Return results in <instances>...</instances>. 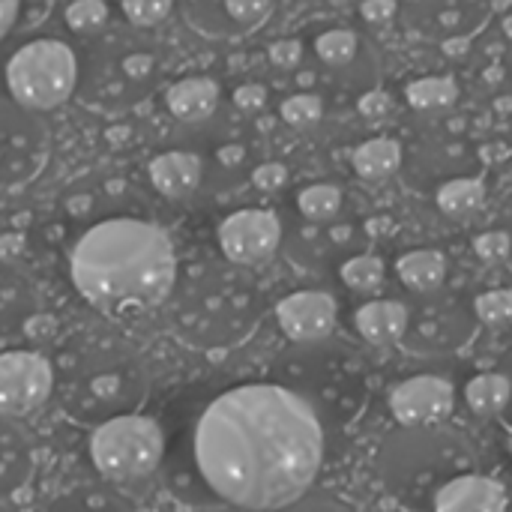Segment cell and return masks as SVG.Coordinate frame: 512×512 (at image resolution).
I'll use <instances>...</instances> for the list:
<instances>
[{"label": "cell", "instance_id": "cell-1", "mask_svg": "<svg viewBox=\"0 0 512 512\" xmlns=\"http://www.w3.org/2000/svg\"><path fill=\"white\" fill-rule=\"evenodd\" d=\"M195 462L222 501L243 510H282L300 501L321 471L318 408L282 384L234 387L201 414Z\"/></svg>", "mask_w": 512, "mask_h": 512}, {"label": "cell", "instance_id": "cell-2", "mask_svg": "<svg viewBox=\"0 0 512 512\" xmlns=\"http://www.w3.org/2000/svg\"><path fill=\"white\" fill-rule=\"evenodd\" d=\"M75 291L99 312L123 318L162 306L177 282V252L165 228L144 219H102L69 252Z\"/></svg>", "mask_w": 512, "mask_h": 512}, {"label": "cell", "instance_id": "cell-3", "mask_svg": "<svg viewBox=\"0 0 512 512\" xmlns=\"http://www.w3.org/2000/svg\"><path fill=\"white\" fill-rule=\"evenodd\" d=\"M150 375L126 348L102 345L72 357L60 378V399L72 420L99 426L123 414H138L147 402Z\"/></svg>", "mask_w": 512, "mask_h": 512}, {"label": "cell", "instance_id": "cell-4", "mask_svg": "<svg viewBox=\"0 0 512 512\" xmlns=\"http://www.w3.org/2000/svg\"><path fill=\"white\" fill-rule=\"evenodd\" d=\"M78 60L63 39H33L6 60V90L24 111H54L75 93Z\"/></svg>", "mask_w": 512, "mask_h": 512}, {"label": "cell", "instance_id": "cell-5", "mask_svg": "<svg viewBox=\"0 0 512 512\" xmlns=\"http://www.w3.org/2000/svg\"><path fill=\"white\" fill-rule=\"evenodd\" d=\"M165 453V435L156 420L141 414H123L99 423L90 438V459L108 480L129 483L150 477Z\"/></svg>", "mask_w": 512, "mask_h": 512}, {"label": "cell", "instance_id": "cell-6", "mask_svg": "<svg viewBox=\"0 0 512 512\" xmlns=\"http://www.w3.org/2000/svg\"><path fill=\"white\" fill-rule=\"evenodd\" d=\"M54 369L36 351L0 354V417H27L48 402Z\"/></svg>", "mask_w": 512, "mask_h": 512}, {"label": "cell", "instance_id": "cell-7", "mask_svg": "<svg viewBox=\"0 0 512 512\" xmlns=\"http://www.w3.org/2000/svg\"><path fill=\"white\" fill-rule=\"evenodd\" d=\"M222 255L237 267H258L270 261L282 243V222L273 210L246 207L219 222L216 231Z\"/></svg>", "mask_w": 512, "mask_h": 512}, {"label": "cell", "instance_id": "cell-8", "mask_svg": "<svg viewBox=\"0 0 512 512\" xmlns=\"http://www.w3.org/2000/svg\"><path fill=\"white\" fill-rule=\"evenodd\" d=\"M453 402H456L453 384L447 378H438V375L408 378L390 393V411L408 429L441 423L444 417H450Z\"/></svg>", "mask_w": 512, "mask_h": 512}, {"label": "cell", "instance_id": "cell-9", "mask_svg": "<svg viewBox=\"0 0 512 512\" xmlns=\"http://www.w3.org/2000/svg\"><path fill=\"white\" fill-rule=\"evenodd\" d=\"M339 306L327 291H294L279 300L276 321L291 342L312 345L336 330Z\"/></svg>", "mask_w": 512, "mask_h": 512}, {"label": "cell", "instance_id": "cell-10", "mask_svg": "<svg viewBox=\"0 0 512 512\" xmlns=\"http://www.w3.org/2000/svg\"><path fill=\"white\" fill-rule=\"evenodd\" d=\"M435 512H507V492L492 477L462 474L435 492Z\"/></svg>", "mask_w": 512, "mask_h": 512}, {"label": "cell", "instance_id": "cell-11", "mask_svg": "<svg viewBox=\"0 0 512 512\" xmlns=\"http://www.w3.org/2000/svg\"><path fill=\"white\" fill-rule=\"evenodd\" d=\"M147 177H150L153 189L162 198L180 201V198H189L192 192H198L201 177H204V165H201V156L198 153H189V150H165V153H159V156L150 159Z\"/></svg>", "mask_w": 512, "mask_h": 512}, {"label": "cell", "instance_id": "cell-12", "mask_svg": "<svg viewBox=\"0 0 512 512\" xmlns=\"http://www.w3.org/2000/svg\"><path fill=\"white\" fill-rule=\"evenodd\" d=\"M219 96H222V90H219L216 78L189 75L168 87L165 105H168L171 117H177L180 123H204L216 114Z\"/></svg>", "mask_w": 512, "mask_h": 512}, {"label": "cell", "instance_id": "cell-13", "mask_svg": "<svg viewBox=\"0 0 512 512\" xmlns=\"http://www.w3.org/2000/svg\"><path fill=\"white\" fill-rule=\"evenodd\" d=\"M33 444L9 420L0 417V501L18 495L33 474Z\"/></svg>", "mask_w": 512, "mask_h": 512}, {"label": "cell", "instance_id": "cell-14", "mask_svg": "<svg viewBox=\"0 0 512 512\" xmlns=\"http://www.w3.org/2000/svg\"><path fill=\"white\" fill-rule=\"evenodd\" d=\"M357 333L378 348L396 345L408 330V309L399 300H369L354 315Z\"/></svg>", "mask_w": 512, "mask_h": 512}, {"label": "cell", "instance_id": "cell-15", "mask_svg": "<svg viewBox=\"0 0 512 512\" xmlns=\"http://www.w3.org/2000/svg\"><path fill=\"white\" fill-rule=\"evenodd\" d=\"M402 159H405V150L396 138L390 135H375V138H366L354 147L351 153V168L360 180L366 183H381V180H390L393 174H399L402 168Z\"/></svg>", "mask_w": 512, "mask_h": 512}, {"label": "cell", "instance_id": "cell-16", "mask_svg": "<svg viewBox=\"0 0 512 512\" xmlns=\"http://www.w3.org/2000/svg\"><path fill=\"white\" fill-rule=\"evenodd\" d=\"M450 273V261L441 249H411L405 255H399L396 261V276L408 291L417 294H432L447 282Z\"/></svg>", "mask_w": 512, "mask_h": 512}, {"label": "cell", "instance_id": "cell-17", "mask_svg": "<svg viewBox=\"0 0 512 512\" xmlns=\"http://www.w3.org/2000/svg\"><path fill=\"white\" fill-rule=\"evenodd\" d=\"M435 204L447 219L465 222L477 216L486 204V180L483 177H453L444 180L435 192Z\"/></svg>", "mask_w": 512, "mask_h": 512}, {"label": "cell", "instance_id": "cell-18", "mask_svg": "<svg viewBox=\"0 0 512 512\" xmlns=\"http://www.w3.org/2000/svg\"><path fill=\"white\" fill-rule=\"evenodd\" d=\"M459 99V81L453 75H420L408 81L405 102L417 114H441L450 111Z\"/></svg>", "mask_w": 512, "mask_h": 512}, {"label": "cell", "instance_id": "cell-19", "mask_svg": "<svg viewBox=\"0 0 512 512\" xmlns=\"http://www.w3.org/2000/svg\"><path fill=\"white\" fill-rule=\"evenodd\" d=\"M512 399V381L501 372H486L468 381L465 402L477 417H498Z\"/></svg>", "mask_w": 512, "mask_h": 512}, {"label": "cell", "instance_id": "cell-20", "mask_svg": "<svg viewBox=\"0 0 512 512\" xmlns=\"http://www.w3.org/2000/svg\"><path fill=\"white\" fill-rule=\"evenodd\" d=\"M360 36L351 27H330L315 36V54L330 69H345L357 60Z\"/></svg>", "mask_w": 512, "mask_h": 512}, {"label": "cell", "instance_id": "cell-21", "mask_svg": "<svg viewBox=\"0 0 512 512\" xmlns=\"http://www.w3.org/2000/svg\"><path fill=\"white\" fill-rule=\"evenodd\" d=\"M345 195L336 183H312L297 192V210L309 222H330L342 213Z\"/></svg>", "mask_w": 512, "mask_h": 512}, {"label": "cell", "instance_id": "cell-22", "mask_svg": "<svg viewBox=\"0 0 512 512\" xmlns=\"http://www.w3.org/2000/svg\"><path fill=\"white\" fill-rule=\"evenodd\" d=\"M45 512H135L129 501L105 489H75L60 495Z\"/></svg>", "mask_w": 512, "mask_h": 512}, {"label": "cell", "instance_id": "cell-23", "mask_svg": "<svg viewBox=\"0 0 512 512\" xmlns=\"http://www.w3.org/2000/svg\"><path fill=\"white\" fill-rule=\"evenodd\" d=\"M342 282L351 288V291H360V294H372L384 285V276H387V267L378 255H354L342 264L339 270Z\"/></svg>", "mask_w": 512, "mask_h": 512}, {"label": "cell", "instance_id": "cell-24", "mask_svg": "<svg viewBox=\"0 0 512 512\" xmlns=\"http://www.w3.org/2000/svg\"><path fill=\"white\" fill-rule=\"evenodd\" d=\"M279 117L291 129H312L324 117V99L318 93H294L279 105Z\"/></svg>", "mask_w": 512, "mask_h": 512}, {"label": "cell", "instance_id": "cell-25", "mask_svg": "<svg viewBox=\"0 0 512 512\" xmlns=\"http://www.w3.org/2000/svg\"><path fill=\"white\" fill-rule=\"evenodd\" d=\"M108 15H111L108 0H75L66 6V27L72 33L90 36L108 24Z\"/></svg>", "mask_w": 512, "mask_h": 512}, {"label": "cell", "instance_id": "cell-26", "mask_svg": "<svg viewBox=\"0 0 512 512\" xmlns=\"http://www.w3.org/2000/svg\"><path fill=\"white\" fill-rule=\"evenodd\" d=\"M108 3H117L123 18L132 24V27H159L171 9H174V0H108Z\"/></svg>", "mask_w": 512, "mask_h": 512}, {"label": "cell", "instance_id": "cell-27", "mask_svg": "<svg viewBox=\"0 0 512 512\" xmlns=\"http://www.w3.org/2000/svg\"><path fill=\"white\" fill-rule=\"evenodd\" d=\"M474 312L489 327H504L512 321V288H495L474 300Z\"/></svg>", "mask_w": 512, "mask_h": 512}, {"label": "cell", "instance_id": "cell-28", "mask_svg": "<svg viewBox=\"0 0 512 512\" xmlns=\"http://www.w3.org/2000/svg\"><path fill=\"white\" fill-rule=\"evenodd\" d=\"M222 12L240 30H255L273 15V0H222Z\"/></svg>", "mask_w": 512, "mask_h": 512}, {"label": "cell", "instance_id": "cell-29", "mask_svg": "<svg viewBox=\"0 0 512 512\" xmlns=\"http://www.w3.org/2000/svg\"><path fill=\"white\" fill-rule=\"evenodd\" d=\"M474 255L483 261V264H504L512 255V234L510 231H483L474 237Z\"/></svg>", "mask_w": 512, "mask_h": 512}, {"label": "cell", "instance_id": "cell-30", "mask_svg": "<svg viewBox=\"0 0 512 512\" xmlns=\"http://www.w3.org/2000/svg\"><path fill=\"white\" fill-rule=\"evenodd\" d=\"M252 183L261 192H282L288 186V168L282 162H261L252 171Z\"/></svg>", "mask_w": 512, "mask_h": 512}, {"label": "cell", "instance_id": "cell-31", "mask_svg": "<svg viewBox=\"0 0 512 512\" xmlns=\"http://www.w3.org/2000/svg\"><path fill=\"white\" fill-rule=\"evenodd\" d=\"M267 54H270V63L276 66V69H297L300 66V60H303V42L300 39H276L270 48H267Z\"/></svg>", "mask_w": 512, "mask_h": 512}, {"label": "cell", "instance_id": "cell-32", "mask_svg": "<svg viewBox=\"0 0 512 512\" xmlns=\"http://www.w3.org/2000/svg\"><path fill=\"white\" fill-rule=\"evenodd\" d=\"M357 111L366 117V120H384L390 111H393V96L381 87L375 90H366L360 99H357Z\"/></svg>", "mask_w": 512, "mask_h": 512}, {"label": "cell", "instance_id": "cell-33", "mask_svg": "<svg viewBox=\"0 0 512 512\" xmlns=\"http://www.w3.org/2000/svg\"><path fill=\"white\" fill-rule=\"evenodd\" d=\"M234 105L240 108V111H246V114H258L264 105H267V87L264 84H258V81H249V84H240L237 90H234Z\"/></svg>", "mask_w": 512, "mask_h": 512}, {"label": "cell", "instance_id": "cell-34", "mask_svg": "<svg viewBox=\"0 0 512 512\" xmlns=\"http://www.w3.org/2000/svg\"><path fill=\"white\" fill-rule=\"evenodd\" d=\"M360 15L369 24H387L396 15V0H363L360 3Z\"/></svg>", "mask_w": 512, "mask_h": 512}, {"label": "cell", "instance_id": "cell-35", "mask_svg": "<svg viewBox=\"0 0 512 512\" xmlns=\"http://www.w3.org/2000/svg\"><path fill=\"white\" fill-rule=\"evenodd\" d=\"M276 512H348L342 504H336V501H330V498H300V501H294V504H288V507H282V510Z\"/></svg>", "mask_w": 512, "mask_h": 512}, {"label": "cell", "instance_id": "cell-36", "mask_svg": "<svg viewBox=\"0 0 512 512\" xmlns=\"http://www.w3.org/2000/svg\"><path fill=\"white\" fill-rule=\"evenodd\" d=\"M18 0H0V42L9 36V30L15 27L18 21Z\"/></svg>", "mask_w": 512, "mask_h": 512}, {"label": "cell", "instance_id": "cell-37", "mask_svg": "<svg viewBox=\"0 0 512 512\" xmlns=\"http://www.w3.org/2000/svg\"><path fill=\"white\" fill-rule=\"evenodd\" d=\"M216 159H219L225 168H234V165H240V162L246 159V150H243L240 144H225V147H219Z\"/></svg>", "mask_w": 512, "mask_h": 512}, {"label": "cell", "instance_id": "cell-38", "mask_svg": "<svg viewBox=\"0 0 512 512\" xmlns=\"http://www.w3.org/2000/svg\"><path fill=\"white\" fill-rule=\"evenodd\" d=\"M393 228H396V225H393V219H387V216H375V219L366 222L369 237H384V234H390Z\"/></svg>", "mask_w": 512, "mask_h": 512}, {"label": "cell", "instance_id": "cell-39", "mask_svg": "<svg viewBox=\"0 0 512 512\" xmlns=\"http://www.w3.org/2000/svg\"><path fill=\"white\" fill-rule=\"evenodd\" d=\"M441 48H444V54H447V57H462V54H468L471 42H468V39H447Z\"/></svg>", "mask_w": 512, "mask_h": 512}, {"label": "cell", "instance_id": "cell-40", "mask_svg": "<svg viewBox=\"0 0 512 512\" xmlns=\"http://www.w3.org/2000/svg\"><path fill=\"white\" fill-rule=\"evenodd\" d=\"M408 3H417V6H438V9H456V6L477 3V0H408Z\"/></svg>", "mask_w": 512, "mask_h": 512}, {"label": "cell", "instance_id": "cell-41", "mask_svg": "<svg viewBox=\"0 0 512 512\" xmlns=\"http://www.w3.org/2000/svg\"><path fill=\"white\" fill-rule=\"evenodd\" d=\"M333 240L336 243H348L351 240V228H345V225L342 228H333Z\"/></svg>", "mask_w": 512, "mask_h": 512}, {"label": "cell", "instance_id": "cell-42", "mask_svg": "<svg viewBox=\"0 0 512 512\" xmlns=\"http://www.w3.org/2000/svg\"><path fill=\"white\" fill-rule=\"evenodd\" d=\"M501 27H504V36H507V39H512V12H510V15H504Z\"/></svg>", "mask_w": 512, "mask_h": 512}, {"label": "cell", "instance_id": "cell-43", "mask_svg": "<svg viewBox=\"0 0 512 512\" xmlns=\"http://www.w3.org/2000/svg\"><path fill=\"white\" fill-rule=\"evenodd\" d=\"M0 162H3V153H0Z\"/></svg>", "mask_w": 512, "mask_h": 512}, {"label": "cell", "instance_id": "cell-44", "mask_svg": "<svg viewBox=\"0 0 512 512\" xmlns=\"http://www.w3.org/2000/svg\"><path fill=\"white\" fill-rule=\"evenodd\" d=\"M510 450H512V444H510Z\"/></svg>", "mask_w": 512, "mask_h": 512}]
</instances>
